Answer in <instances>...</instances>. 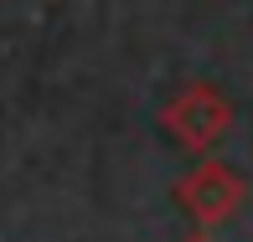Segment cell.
Listing matches in <instances>:
<instances>
[{
	"mask_svg": "<svg viewBox=\"0 0 253 242\" xmlns=\"http://www.w3.org/2000/svg\"><path fill=\"white\" fill-rule=\"evenodd\" d=\"M170 196H176V206L186 211V222L197 227V232H217V227L238 222V211L248 206V180L238 175L227 160L202 155L197 165L170 186Z\"/></svg>",
	"mask_w": 253,
	"mask_h": 242,
	"instance_id": "1",
	"label": "cell"
},
{
	"mask_svg": "<svg viewBox=\"0 0 253 242\" xmlns=\"http://www.w3.org/2000/svg\"><path fill=\"white\" fill-rule=\"evenodd\" d=\"M160 124H166V134L181 149H191V155H212V149L233 134V98H227L217 83H202V77H197V83L176 88V93L166 98Z\"/></svg>",
	"mask_w": 253,
	"mask_h": 242,
	"instance_id": "2",
	"label": "cell"
},
{
	"mask_svg": "<svg viewBox=\"0 0 253 242\" xmlns=\"http://www.w3.org/2000/svg\"><path fill=\"white\" fill-rule=\"evenodd\" d=\"M186 242H212V232H191V237H186Z\"/></svg>",
	"mask_w": 253,
	"mask_h": 242,
	"instance_id": "3",
	"label": "cell"
}]
</instances>
